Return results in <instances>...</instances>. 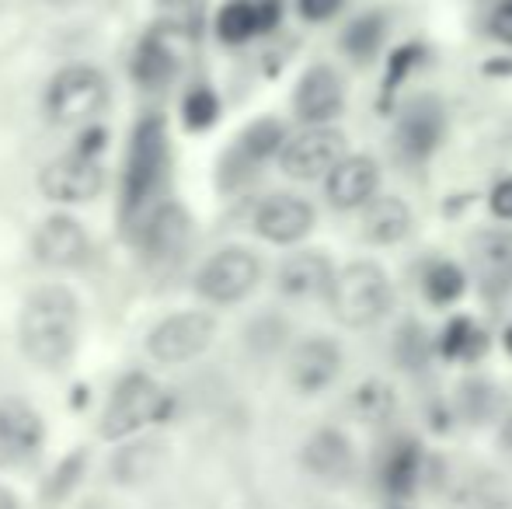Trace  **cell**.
Segmentation results:
<instances>
[{
    "label": "cell",
    "mask_w": 512,
    "mask_h": 509,
    "mask_svg": "<svg viewBox=\"0 0 512 509\" xmlns=\"http://www.w3.org/2000/svg\"><path fill=\"white\" fill-rule=\"evenodd\" d=\"M105 140H108V133H105L102 126H88L81 133V147H77V154L98 157V154H102V147H105Z\"/></svg>",
    "instance_id": "obj_40"
},
{
    "label": "cell",
    "mask_w": 512,
    "mask_h": 509,
    "mask_svg": "<svg viewBox=\"0 0 512 509\" xmlns=\"http://www.w3.org/2000/svg\"><path fill=\"white\" fill-rule=\"evenodd\" d=\"M380 468V485L387 489V496L394 499H408L415 496L418 482H422L425 471V450L415 436H394L384 447L377 461Z\"/></svg>",
    "instance_id": "obj_21"
},
{
    "label": "cell",
    "mask_w": 512,
    "mask_h": 509,
    "mask_svg": "<svg viewBox=\"0 0 512 509\" xmlns=\"http://www.w3.org/2000/svg\"><path fill=\"white\" fill-rule=\"evenodd\" d=\"M436 349H439V356H443V360L474 363V360H481V356H485L488 332L474 318H453L450 325L439 332Z\"/></svg>",
    "instance_id": "obj_24"
},
{
    "label": "cell",
    "mask_w": 512,
    "mask_h": 509,
    "mask_svg": "<svg viewBox=\"0 0 512 509\" xmlns=\"http://www.w3.org/2000/svg\"><path fill=\"white\" fill-rule=\"evenodd\" d=\"M81 339V304L67 286H39L25 297L18 314V346L28 363L56 370L74 356Z\"/></svg>",
    "instance_id": "obj_2"
},
{
    "label": "cell",
    "mask_w": 512,
    "mask_h": 509,
    "mask_svg": "<svg viewBox=\"0 0 512 509\" xmlns=\"http://www.w3.org/2000/svg\"><path fill=\"white\" fill-rule=\"evenodd\" d=\"M314 231V206L290 192L269 196L255 210V234L269 245H297Z\"/></svg>",
    "instance_id": "obj_17"
},
{
    "label": "cell",
    "mask_w": 512,
    "mask_h": 509,
    "mask_svg": "<svg viewBox=\"0 0 512 509\" xmlns=\"http://www.w3.org/2000/svg\"><path fill=\"white\" fill-rule=\"evenodd\" d=\"M157 450H161L157 443H140V447L119 450V457L112 461V471L122 482H140V478H147L157 468Z\"/></svg>",
    "instance_id": "obj_35"
},
{
    "label": "cell",
    "mask_w": 512,
    "mask_h": 509,
    "mask_svg": "<svg viewBox=\"0 0 512 509\" xmlns=\"http://www.w3.org/2000/svg\"><path fill=\"white\" fill-rule=\"evenodd\" d=\"M352 408L363 422H387L394 415V391L384 381H366L352 398Z\"/></svg>",
    "instance_id": "obj_33"
},
{
    "label": "cell",
    "mask_w": 512,
    "mask_h": 509,
    "mask_svg": "<svg viewBox=\"0 0 512 509\" xmlns=\"http://www.w3.org/2000/svg\"><path fill=\"white\" fill-rule=\"evenodd\" d=\"M446 133V116L443 105L436 98H415L398 119V129H394V147H398V157L408 164H422L436 154V147L443 143Z\"/></svg>",
    "instance_id": "obj_14"
},
{
    "label": "cell",
    "mask_w": 512,
    "mask_h": 509,
    "mask_svg": "<svg viewBox=\"0 0 512 509\" xmlns=\"http://www.w3.org/2000/svg\"><path fill=\"white\" fill-rule=\"evenodd\" d=\"M436 349L432 335L425 332L418 321H405L398 328V339H394V360H398L401 370H422L429 363V353Z\"/></svg>",
    "instance_id": "obj_30"
},
{
    "label": "cell",
    "mask_w": 512,
    "mask_h": 509,
    "mask_svg": "<svg viewBox=\"0 0 512 509\" xmlns=\"http://www.w3.org/2000/svg\"><path fill=\"white\" fill-rule=\"evenodd\" d=\"M196 39V28L182 25V21H161V25L147 28L140 35L133 49V60H129V74L140 84L143 91H161L168 88L178 77V67H182V42Z\"/></svg>",
    "instance_id": "obj_6"
},
{
    "label": "cell",
    "mask_w": 512,
    "mask_h": 509,
    "mask_svg": "<svg viewBox=\"0 0 512 509\" xmlns=\"http://www.w3.org/2000/svg\"><path fill=\"white\" fill-rule=\"evenodd\" d=\"M384 35H387V18L380 11H370V14H359L349 28L342 32V53L352 56V60L366 63L380 53L384 46Z\"/></svg>",
    "instance_id": "obj_25"
},
{
    "label": "cell",
    "mask_w": 512,
    "mask_h": 509,
    "mask_svg": "<svg viewBox=\"0 0 512 509\" xmlns=\"http://www.w3.org/2000/svg\"><path fill=\"white\" fill-rule=\"evenodd\" d=\"M0 509H18V499H14V492L4 489V485H0Z\"/></svg>",
    "instance_id": "obj_41"
},
{
    "label": "cell",
    "mask_w": 512,
    "mask_h": 509,
    "mask_svg": "<svg viewBox=\"0 0 512 509\" xmlns=\"http://www.w3.org/2000/svg\"><path fill=\"white\" fill-rule=\"evenodd\" d=\"M46 440V422L39 408L21 398L0 401V464H25L39 454Z\"/></svg>",
    "instance_id": "obj_16"
},
{
    "label": "cell",
    "mask_w": 512,
    "mask_h": 509,
    "mask_svg": "<svg viewBox=\"0 0 512 509\" xmlns=\"http://www.w3.org/2000/svg\"><path fill=\"white\" fill-rule=\"evenodd\" d=\"M345 0H297L300 14H304L307 21H331L338 11H342Z\"/></svg>",
    "instance_id": "obj_37"
},
{
    "label": "cell",
    "mask_w": 512,
    "mask_h": 509,
    "mask_svg": "<svg viewBox=\"0 0 512 509\" xmlns=\"http://www.w3.org/2000/svg\"><path fill=\"white\" fill-rule=\"evenodd\" d=\"M262 283V262L251 248H220L213 258H206L196 276V293L206 304H241L255 286Z\"/></svg>",
    "instance_id": "obj_8"
},
{
    "label": "cell",
    "mask_w": 512,
    "mask_h": 509,
    "mask_svg": "<svg viewBox=\"0 0 512 509\" xmlns=\"http://www.w3.org/2000/svg\"><path fill=\"white\" fill-rule=\"evenodd\" d=\"M108 109V81L88 63L63 67L46 88V112L56 126H95Z\"/></svg>",
    "instance_id": "obj_5"
},
{
    "label": "cell",
    "mask_w": 512,
    "mask_h": 509,
    "mask_svg": "<svg viewBox=\"0 0 512 509\" xmlns=\"http://www.w3.org/2000/svg\"><path fill=\"white\" fill-rule=\"evenodd\" d=\"M216 339V318L206 311H178L161 318L147 335V353L154 363L164 367H182L192 363L213 346Z\"/></svg>",
    "instance_id": "obj_7"
},
{
    "label": "cell",
    "mask_w": 512,
    "mask_h": 509,
    "mask_svg": "<svg viewBox=\"0 0 512 509\" xmlns=\"http://www.w3.org/2000/svg\"><path fill=\"white\" fill-rule=\"evenodd\" d=\"M457 405H460V415L474 426L488 422L495 412H499V387L481 381V377H471V381L460 384V394H457Z\"/></svg>",
    "instance_id": "obj_29"
},
{
    "label": "cell",
    "mask_w": 512,
    "mask_h": 509,
    "mask_svg": "<svg viewBox=\"0 0 512 509\" xmlns=\"http://www.w3.org/2000/svg\"><path fill=\"white\" fill-rule=\"evenodd\" d=\"M502 443H506V450H512V412L506 415V422H502Z\"/></svg>",
    "instance_id": "obj_42"
},
{
    "label": "cell",
    "mask_w": 512,
    "mask_h": 509,
    "mask_svg": "<svg viewBox=\"0 0 512 509\" xmlns=\"http://www.w3.org/2000/svg\"><path fill=\"white\" fill-rule=\"evenodd\" d=\"M411 224H415V217H411L405 199L398 196H373L363 206V238L370 245H398L408 238Z\"/></svg>",
    "instance_id": "obj_23"
},
{
    "label": "cell",
    "mask_w": 512,
    "mask_h": 509,
    "mask_svg": "<svg viewBox=\"0 0 512 509\" xmlns=\"http://www.w3.org/2000/svg\"><path fill=\"white\" fill-rule=\"evenodd\" d=\"M171 175V140L168 119L161 112H147L136 119L129 133L126 161H122V185H119V220L122 231L133 234L140 220L157 206L164 196V185Z\"/></svg>",
    "instance_id": "obj_1"
},
{
    "label": "cell",
    "mask_w": 512,
    "mask_h": 509,
    "mask_svg": "<svg viewBox=\"0 0 512 509\" xmlns=\"http://www.w3.org/2000/svg\"><path fill=\"white\" fill-rule=\"evenodd\" d=\"M283 339H286V325L279 318H258L248 332L251 349H258V353H276L283 346Z\"/></svg>",
    "instance_id": "obj_36"
},
{
    "label": "cell",
    "mask_w": 512,
    "mask_h": 509,
    "mask_svg": "<svg viewBox=\"0 0 512 509\" xmlns=\"http://www.w3.org/2000/svg\"><path fill=\"white\" fill-rule=\"evenodd\" d=\"M474 262L488 286L509 283L512 279V234H485L474 248Z\"/></svg>",
    "instance_id": "obj_27"
},
{
    "label": "cell",
    "mask_w": 512,
    "mask_h": 509,
    "mask_svg": "<svg viewBox=\"0 0 512 509\" xmlns=\"http://www.w3.org/2000/svg\"><path fill=\"white\" fill-rule=\"evenodd\" d=\"M380 189V168L366 154H345L335 168L324 175V196L335 210H359Z\"/></svg>",
    "instance_id": "obj_19"
},
{
    "label": "cell",
    "mask_w": 512,
    "mask_h": 509,
    "mask_svg": "<svg viewBox=\"0 0 512 509\" xmlns=\"http://www.w3.org/2000/svg\"><path fill=\"white\" fill-rule=\"evenodd\" d=\"M488 206H492V213L499 220H512V178H502V182L495 185Z\"/></svg>",
    "instance_id": "obj_38"
},
{
    "label": "cell",
    "mask_w": 512,
    "mask_h": 509,
    "mask_svg": "<svg viewBox=\"0 0 512 509\" xmlns=\"http://www.w3.org/2000/svg\"><path fill=\"white\" fill-rule=\"evenodd\" d=\"M102 189H105V171L98 164V157H84L77 150L56 157V161H49L39 171V192L49 203H60V206L91 203V199H98Z\"/></svg>",
    "instance_id": "obj_11"
},
{
    "label": "cell",
    "mask_w": 512,
    "mask_h": 509,
    "mask_svg": "<svg viewBox=\"0 0 512 509\" xmlns=\"http://www.w3.org/2000/svg\"><path fill=\"white\" fill-rule=\"evenodd\" d=\"M342 109H345V84L335 67L317 63V67H310L297 81V91H293V112H297L300 123L328 126L331 119L342 116Z\"/></svg>",
    "instance_id": "obj_15"
},
{
    "label": "cell",
    "mask_w": 512,
    "mask_h": 509,
    "mask_svg": "<svg viewBox=\"0 0 512 509\" xmlns=\"http://www.w3.org/2000/svg\"><path fill=\"white\" fill-rule=\"evenodd\" d=\"M338 370H342V349H338V342L328 339V335H310V339L297 342V349L290 353L286 374H290V384L300 394H317L335 384Z\"/></svg>",
    "instance_id": "obj_18"
},
{
    "label": "cell",
    "mask_w": 512,
    "mask_h": 509,
    "mask_svg": "<svg viewBox=\"0 0 512 509\" xmlns=\"http://www.w3.org/2000/svg\"><path fill=\"white\" fill-rule=\"evenodd\" d=\"M286 143V126L279 119H255L251 126H244V133L234 140V147L223 154L220 161V185L223 189H241L244 182L258 175L269 157H279Z\"/></svg>",
    "instance_id": "obj_9"
},
{
    "label": "cell",
    "mask_w": 512,
    "mask_h": 509,
    "mask_svg": "<svg viewBox=\"0 0 512 509\" xmlns=\"http://www.w3.org/2000/svg\"><path fill=\"white\" fill-rule=\"evenodd\" d=\"M485 509H512V503H502V499H499V503H488Z\"/></svg>",
    "instance_id": "obj_43"
},
{
    "label": "cell",
    "mask_w": 512,
    "mask_h": 509,
    "mask_svg": "<svg viewBox=\"0 0 512 509\" xmlns=\"http://www.w3.org/2000/svg\"><path fill=\"white\" fill-rule=\"evenodd\" d=\"M506 349H509V353H512V328H509V332H506Z\"/></svg>",
    "instance_id": "obj_45"
},
{
    "label": "cell",
    "mask_w": 512,
    "mask_h": 509,
    "mask_svg": "<svg viewBox=\"0 0 512 509\" xmlns=\"http://www.w3.org/2000/svg\"><path fill=\"white\" fill-rule=\"evenodd\" d=\"M49 4H56V7H67V4H74V0H49Z\"/></svg>",
    "instance_id": "obj_44"
},
{
    "label": "cell",
    "mask_w": 512,
    "mask_h": 509,
    "mask_svg": "<svg viewBox=\"0 0 512 509\" xmlns=\"http://www.w3.org/2000/svg\"><path fill=\"white\" fill-rule=\"evenodd\" d=\"M216 39L227 42V46H244L255 35H262V25H258V14L248 0H227V4L216 11Z\"/></svg>",
    "instance_id": "obj_26"
},
{
    "label": "cell",
    "mask_w": 512,
    "mask_h": 509,
    "mask_svg": "<svg viewBox=\"0 0 512 509\" xmlns=\"http://www.w3.org/2000/svg\"><path fill=\"white\" fill-rule=\"evenodd\" d=\"M345 157V133L335 126H307L279 150V168L297 182L324 178Z\"/></svg>",
    "instance_id": "obj_10"
},
{
    "label": "cell",
    "mask_w": 512,
    "mask_h": 509,
    "mask_svg": "<svg viewBox=\"0 0 512 509\" xmlns=\"http://www.w3.org/2000/svg\"><path fill=\"white\" fill-rule=\"evenodd\" d=\"M220 119V98H216L213 88L206 84H196L189 95L182 98V123L189 133H206L209 126H216Z\"/></svg>",
    "instance_id": "obj_32"
},
{
    "label": "cell",
    "mask_w": 512,
    "mask_h": 509,
    "mask_svg": "<svg viewBox=\"0 0 512 509\" xmlns=\"http://www.w3.org/2000/svg\"><path fill=\"white\" fill-rule=\"evenodd\" d=\"M84 471H88V450H70V454L63 457L60 464H56L53 475L46 478L42 499H46V503H63V499H67L70 492L81 485Z\"/></svg>",
    "instance_id": "obj_31"
},
{
    "label": "cell",
    "mask_w": 512,
    "mask_h": 509,
    "mask_svg": "<svg viewBox=\"0 0 512 509\" xmlns=\"http://www.w3.org/2000/svg\"><path fill=\"white\" fill-rule=\"evenodd\" d=\"M331 318L345 328H370L394 307V286L377 262H352L335 272L328 290Z\"/></svg>",
    "instance_id": "obj_3"
},
{
    "label": "cell",
    "mask_w": 512,
    "mask_h": 509,
    "mask_svg": "<svg viewBox=\"0 0 512 509\" xmlns=\"http://www.w3.org/2000/svg\"><path fill=\"white\" fill-rule=\"evenodd\" d=\"M331 279H335V265L324 252H297L290 255L276 272L279 293L290 300H321L328 297Z\"/></svg>",
    "instance_id": "obj_22"
},
{
    "label": "cell",
    "mask_w": 512,
    "mask_h": 509,
    "mask_svg": "<svg viewBox=\"0 0 512 509\" xmlns=\"http://www.w3.org/2000/svg\"><path fill=\"white\" fill-rule=\"evenodd\" d=\"M422 290H425V297H429V304L446 307V304H453V300L464 297L467 276H464V269L453 262H432L422 279Z\"/></svg>",
    "instance_id": "obj_28"
},
{
    "label": "cell",
    "mask_w": 512,
    "mask_h": 509,
    "mask_svg": "<svg viewBox=\"0 0 512 509\" xmlns=\"http://www.w3.org/2000/svg\"><path fill=\"white\" fill-rule=\"evenodd\" d=\"M422 56H425V46H418V42H408V46H398L391 53V60H387V77H384V98H380V109H391V102H394V95H398V88H401V81L411 74V70L422 63Z\"/></svg>",
    "instance_id": "obj_34"
},
{
    "label": "cell",
    "mask_w": 512,
    "mask_h": 509,
    "mask_svg": "<svg viewBox=\"0 0 512 509\" xmlns=\"http://www.w3.org/2000/svg\"><path fill=\"white\" fill-rule=\"evenodd\" d=\"M300 464H304V471L314 475L317 482L338 485L352 475V468H356V450H352V440L342 433V429L328 426V429H317V433L304 443Z\"/></svg>",
    "instance_id": "obj_20"
},
{
    "label": "cell",
    "mask_w": 512,
    "mask_h": 509,
    "mask_svg": "<svg viewBox=\"0 0 512 509\" xmlns=\"http://www.w3.org/2000/svg\"><path fill=\"white\" fill-rule=\"evenodd\" d=\"M133 234H136V241H140V252L147 262L171 265L182 258L185 248H189L192 217L182 203L164 199V203H157L154 210L140 220V227H136Z\"/></svg>",
    "instance_id": "obj_12"
},
{
    "label": "cell",
    "mask_w": 512,
    "mask_h": 509,
    "mask_svg": "<svg viewBox=\"0 0 512 509\" xmlns=\"http://www.w3.org/2000/svg\"><path fill=\"white\" fill-rule=\"evenodd\" d=\"M32 252L35 262L46 265V269H81L91 258V238L77 217L53 213L35 227Z\"/></svg>",
    "instance_id": "obj_13"
},
{
    "label": "cell",
    "mask_w": 512,
    "mask_h": 509,
    "mask_svg": "<svg viewBox=\"0 0 512 509\" xmlns=\"http://www.w3.org/2000/svg\"><path fill=\"white\" fill-rule=\"evenodd\" d=\"M171 408H175L171 394L150 374L136 370V374H126L112 387L102 415H98V436L112 443L129 440V436H136L143 426H154V422L168 419Z\"/></svg>",
    "instance_id": "obj_4"
},
{
    "label": "cell",
    "mask_w": 512,
    "mask_h": 509,
    "mask_svg": "<svg viewBox=\"0 0 512 509\" xmlns=\"http://www.w3.org/2000/svg\"><path fill=\"white\" fill-rule=\"evenodd\" d=\"M492 35L512 46V0H502L492 11Z\"/></svg>",
    "instance_id": "obj_39"
}]
</instances>
